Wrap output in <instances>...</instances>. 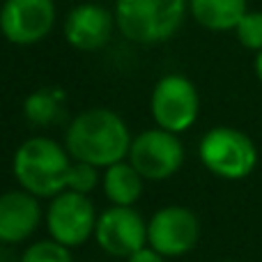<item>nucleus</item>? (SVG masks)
<instances>
[{
    "mask_svg": "<svg viewBox=\"0 0 262 262\" xmlns=\"http://www.w3.org/2000/svg\"><path fill=\"white\" fill-rule=\"evenodd\" d=\"M64 147L74 161L108 168L129 157L131 134L124 120L108 108H90L72 120Z\"/></svg>",
    "mask_w": 262,
    "mask_h": 262,
    "instance_id": "obj_1",
    "label": "nucleus"
},
{
    "mask_svg": "<svg viewBox=\"0 0 262 262\" xmlns=\"http://www.w3.org/2000/svg\"><path fill=\"white\" fill-rule=\"evenodd\" d=\"M72 157L55 140L28 138L14 154V177L18 186L37 198H55L67 189Z\"/></svg>",
    "mask_w": 262,
    "mask_h": 262,
    "instance_id": "obj_2",
    "label": "nucleus"
},
{
    "mask_svg": "<svg viewBox=\"0 0 262 262\" xmlns=\"http://www.w3.org/2000/svg\"><path fill=\"white\" fill-rule=\"evenodd\" d=\"M186 0H115V21L122 35L138 44L166 41L180 30Z\"/></svg>",
    "mask_w": 262,
    "mask_h": 262,
    "instance_id": "obj_3",
    "label": "nucleus"
},
{
    "mask_svg": "<svg viewBox=\"0 0 262 262\" xmlns=\"http://www.w3.org/2000/svg\"><path fill=\"white\" fill-rule=\"evenodd\" d=\"M200 161L209 172L221 180H244L253 172L258 163L255 143L239 129L232 127H214L200 140Z\"/></svg>",
    "mask_w": 262,
    "mask_h": 262,
    "instance_id": "obj_4",
    "label": "nucleus"
},
{
    "mask_svg": "<svg viewBox=\"0 0 262 262\" xmlns=\"http://www.w3.org/2000/svg\"><path fill=\"white\" fill-rule=\"evenodd\" d=\"M200 97L195 85L186 76L168 74L154 85L152 92V118L157 127L182 134L198 120Z\"/></svg>",
    "mask_w": 262,
    "mask_h": 262,
    "instance_id": "obj_5",
    "label": "nucleus"
},
{
    "mask_svg": "<svg viewBox=\"0 0 262 262\" xmlns=\"http://www.w3.org/2000/svg\"><path fill=\"white\" fill-rule=\"evenodd\" d=\"M129 163L145 180H168L184 163V145L172 131L147 129L131 140Z\"/></svg>",
    "mask_w": 262,
    "mask_h": 262,
    "instance_id": "obj_6",
    "label": "nucleus"
},
{
    "mask_svg": "<svg viewBox=\"0 0 262 262\" xmlns=\"http://www.w3.org/2000/svg\"><path fill=\"white\" fill-rule=\"evenodd\" d=\"M95 205L88 195L64 189L55 198H51L49 212H46V228L51 239L69 246H81L95 235L97 228Z\"/></svg>",
    "mask_w": 262,
    "mask_h": 262,
    "instance_id": "obj_7",
    "label": "nucleus"
},
{
    "mask_svg": "<svg viewBox=\"0 0 262 262\" xmlns=\"http://www.w3.org/2000/svg\"><path fill=\"white\" fill-rule=\"evenodd\" d=\"M200 239V221L189 207L170 205L147 221V244L163 258H180Z\"/></svg>",
    "mask_w": 262,
    "mask_h": 262,
    "instance_id": "obj_8",
    "label": "nucleus"
},
{
    "mask_svg": "<svg viewBox=\"0 0 262 262\" xmlns=\"http://www.w3.org/2000/svg\"><path fill=\"white\" fill-rule=\"evenodd\" d=\"M55 23L53 0H5L0 9V30L5 39L18 46L37 44Z\"/></svg>",
    "mask_w": 262,
    "mask_h": 262,
    "instance_id": "obj_9",
    "label": "nucleus"
},
{
    "mask_svg": "<svg viewBox=\"0 0 262 262\" xmlns=\"http://www.w3.org/2000/svg\"><path fill=\"white\" fill-rule=\"evenodd\" d=\"M95 239L113 258H129L147 244V221L134 207L113 205L97 219Z\"/></svg>",
    "mask_w": 262,
    "mask_h": 262,
    "instance_id": "obj_10",
    "label": "nucleus"
},
{
    "mask_svg": "<svg viewBox=\"0 0 262 262\" xmlns=\"http://www.w3.org/2000/svg\"><path fill=\"white\" fill-rule=\"evenodd\" d=\"M41 207L28 191H7L0 195V244H21L39 228Z\"/></svg>",
    "mask_w": 262,
    "mask_h": 262,
    "instance_id": "obj_11",
    "label": "nucleus"
},
{
    "mask_svg": "<svg viewBox=\"0 0 262 262\" xmlns=\"http://www.w3.org/2000/svg\"><path fill=\"white\" fill-rule=\"evenodd\" d=\"M113 14L101 5H78L64 21V37L78 51H97L111 39Z\"/></svg>",
    "mask_w": 262,
    "mask_h": 262,
    "instance_id": "obj_12",
    "label": "nucleus"
},
{
    "mask_svg": "<svg viewBox=\"0 0 262 262\" xmlns=\"http://www.w3.org/2000/svg\"><path fill=\"white\" fill-rule=\"evenodd\" d=\"M145 177L131 166L129 161H118L106 168L101 186H104L106 198L120 207H134L138 198L143 195Z\"/></svg>",
    "mask_w": 262,
    "mask_h": 262,
    "instance_id": "obj_13",
    "label": "nucleus"
},
{
    "mask_svg": "<svg viewBox=\"0 0 262 262\" xmlns=\"http://www.w3.org/2000/svg\"><path fill=\"white\" fill-rule=\"evenodd\" d=\"M193 18L207 30H235L249 12L246 0H189Z\"/></svg>",
    "mask_w": 262,
    "mask_h": 262,
    "instance_id": "obj_14",
    "label": "nucleus"
},
{
    "mask_svg": "<svg viewBox=\"0 0 262 262\" xmlns=\"http://www.w3.org/2000/svg\"><path fill=\"white\" fill-rule=\"evenodd\" d=\"M23 113H26L30 124L49 127L62 113V95L58 90H49V88L32 92L26 99V104H23Z\"/></svg>",
    "mask_w": 262,
    "mask_h": 262,
    "instance_id": "obj_15",
    "label": "nucleus"
},
{
    "mask_svg": "<svg viewBox=\"0 0 262 262\" xmlns=\"http://www.w3.org/2000/svg\"><path fill=\"white\" fill-rule=\"evenodd\" d=\"M21 262H74V258L69 246L55 239H41L23 251Z\"/></svg>",
    "mask_w": 262,
    "mask_h": 262,
    "instance_id": "obj_16",
    "label": "nucleus"
},
{
    "mask_svg": "<svg viewBox=\"0 0 262 262\" xmlns=\"http://www.w3.org/2000/svg\"><path fill=\"white\" fill-rule=\"evenodd\" d=\"M99 184V168L92 166L85 161H72L69 168V177H67V189L76 191V193H92Z\"/></svg>",
    "mask_w": 262,
    "mask_h": 262,
    "instance_id": "obj_17",
    "label": "nucleus"
},
{
    "mask_svg": "<svg viewBox=\"0 0 262 262\" xmlns=\"http://www.w3.org/2000/svg\"><path fill=\"white\" fill-rule=\"evenodd\" d=\"M237 39L244 49L262 51V12H246L235 28Z\"/></svg>",
    "mask_w": 262,
    "mask_h": 262,
    "instance_id": "obj_18",
    "label": "nucleus"
},
{
    "mask_svg": "<svg viewBox=\"0 0 262 262\" xmlns=\"http://www.w3.org/2000/svg\"><path fill=\"white\" fill-rule=\"evenodd\" d=\"M127 262H166V258H163L157 249H152V246H143V249H138L136 253H131Z\"/></svg>",
    "mask_w": 262,
    "mask_h": 262,
    "instance_id": "obj_19",
    "label": "nucleus"
},
{
    "mask_svg": "<svg viewBox=\"0 0 262 262\" xmlns=\"http://www.w3.org/2000/svg\"><path fill=\"white\" fill-rule=\"evenodd\" d=\"M255 74L262 81V51H258V55H255Z\"/></svg>",
    "mask_w": 262,
    "mask_h": 262,
    "instance_id": "obj_20",
    "label": "nucleus"
}]
</instances>
